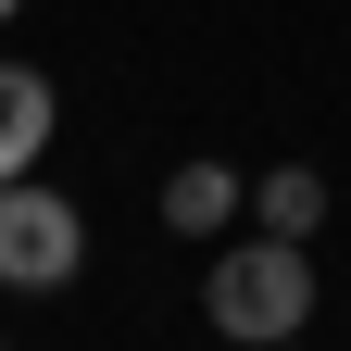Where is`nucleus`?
Listing matches in <instances>:
<instances>
[{
	"label": "nucleus",
	"instance_id": "nucleus-4",
	"mask_svg": "<svg viewBox=\"0 0 351 351\" xmlns=\"http://www.w3.org/2000/svg\"><path fill=\"white\" fill-rule=\"evenodd\" d=\"M226 213H239V176L226 163H176V189H163V226L176 239H213Z\"/></svg>",
	"mask_w": 351,
	"mask_h": 351
},
{
	"label": "nucleus",
	"instance_id": "nucleus-7",
	"mask_svg": "<svg viewBox=\"0 0 351 351\" xmlns=\"http://www.w3.org/2000/svg\"><path fill=\"white\" fill-rule=\"evenodd\" d=\"M263 351H301V339H263Z\"/></svg>",
	"mask_w": 351,
	"mask_h": 351
},
{
	"label": "nucleus",
	"instance_id": "nucleus-2",
	"mask_svg": "<svg viewBox=\"0 0 351 351\" xmlns=\"http://www.w3.org/2000/svg\"><path fill=\"white\" fill-rule=\"evenodd\" d=\"M75 263H88L75 201H51L38 176H13V189H0V276H13V289H63Z\"/></svg>",
	"mask_w": 351,
	"mask_h": 351
},
{
	"label": "nucleus",
	"instance_id": "nucleus-6",
	"mask_svg": "<svg viewBox=\"0 0 351 351\" xmlns=\"http://www.w3.org/2000/svg\"><path fill=\"white\" fill-rule=\"evenodd\" d=\"M13 13H25V0H0V25H13Z\"/></svg>",
	"mask_w": 351,
	"mask_h": 351
},
{
	"label": "nucleus",
	"instance_id": "nucleus-1",
	"mask_svg": "<svg viewBox=\"0 0 351 351\" xmlns=\"http://www.w3.org/2000/svg\"><path fill=\"white\" fill-rule=\"evenodd\" d=\"M301 314H314V263H301V239H251L213 263V326L226 339H301Z\"/></svg>",
	"mask_w": 351,
	"mask_h": 351
},
{
	"label": "nucleus",
	"instance_id": "nucleus-5",
	"mask_svg": "<svg viewBox=\"0 0 351 351\" xmlns=\"http://www.w3.org/2000/svg\"><path fill=\"white\" fill-rule=\"evenodd\" d=\"M251 201H263V239H314V226H326V176H314V163H276Z\"/></svg>",
	"mask_w": 351,
	"mask_h": 351
},
{
	"label": "nucleus",
	"instance_id": "nucleus-3",
	"mask_svg": "<svg viewBox=\"0 0 351 351\" xmlns=\"http://www.w3.org/2000/svg\"><path fill=\"white\" fill-rule=\"evenodd\" d=\"M38 138H51V75H25V63H0V189L38 163Z\"/></svg>",
	"mask_w": 351,
	"mask_h": 351
}]
</instances>
